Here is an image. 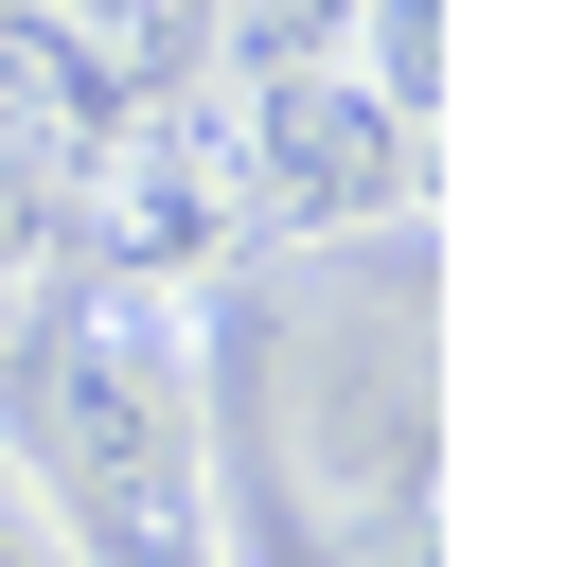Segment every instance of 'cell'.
Masks as SVG:
<instances>
[{"mask_svg": "<svg viewBox=\"0 0 567 567\" xmlns=\"http://www.w3.org/2000/svg\"><path fill=\"white\" fill-rule=\"evenodd\" d=\"M0 461L53 496L71 567H213V390L159 284L53 266L0 301Z\"/></svg>", "mask_w": 567, "mask_h": 567, "instance_id": "1", "label": "cell"}, {"mask_svg": "<svg viewBox=\"0 0 567 567\" xmlns=\"http://www.w3.org/2000/svg\"><path fill=\"white\" fill-rule=\"evenodd\" d=\"M319 284L266 319V461L319 496V532L354 549H390V532H425V284H408V230H390V266L354 284V248H301Z\"/></svg>", "mask_w": 567, "mask_h": 567, "instance_id": "2", "label": "cell"}, {"mask_svg": "<svg viewBox=\"0 0 567 567\" xmlns=\"http://www.w3.org/2000/svg\"><path fill=\"white\" fill-rule=\"evenodd\" d=\"M425 124L390 89H354L337 53L301 71H230V195H248V248H390L425 230Z\"/></svg>", "mask_w": 567, "mask_h": 567, "instance_id": "3", "label": "cell"}, {"mask_svg": "<svg viewBox=\"0 0 567 567\" xmlns=\"http://www.w3.org/2000/svg\"><path fill=\"white\" fill-rule=\"evenodd\" d=\"M71 266L159 284V301H195L213 266H248V195H230V71L106 106V142L71 159Z\"/></svg>", "mask_w": 567, "mask_h": 567, "instance_id": "4", "label": "cell"}, {"mask_svg": "<svg viewBox=\"0 0 567 567\" xmlns=\"http://www.w3.org/2000/svg\"><path fill=\"white\" fill-rule=\"evenodd\" d=\"M0 18H35L106 106H142V89H195V71H213V0H0Z\"/></svg>", "mask_w": 567, "mask_h": 567, "instance_id": "5", "label": "cell"}, {"mask_svg": "<svg viewBox=\"0 0 567 567\" xmlns=\"http://www.w3.org/2000/svg\"><path fill=\"white\" fill-rule=\"evenodd\" d=\"M71 159H89V142H71L35 89H0V301L71 266Z\"/></svg>", "mask_w": 567, "mask_h": 567, "instance_id": "6", "label": "cell"}, {"mask_svg": "<svg viewBox=\"0 0 567 567\" xmlns=\"http://www.w3.org/2000/svg\"><path fill=\"white\" fill-rule=\"evenodd\" d=\"M337 71L390 89V106L443 142V0H354V18H337Z\"/></svg>", "mask_w": 567, "mask_h": 567, "instance_id": "7", "label": "cell"}, {"mask_svg": "<svg viewBox=\"0 0 567 567\" xmlns=\"http://www.w3.org/2000/svg\"><path fill=\"white\" fill-rule=\"evenodd\" d=\"M337 18L354 0H213V71H301V53H337Z\"/></svg>", "mask_w": 567, "mask_h": 567, "instance_id": "8", "label": "cell"}, {"mask_svg": "<svg viewBox=\"0 0 567 567\" xmlns=\"http://www.w3.org/2000/svg\"><path fill=\"white\" fill-rule=\"evenodd\" d=\"M0 567H71V532H53V496L0 461Z\"/></svg>", "mask_w": 567, "mask_h": 567, "instance_id": "9", "label": "cell"}]
</instances>
